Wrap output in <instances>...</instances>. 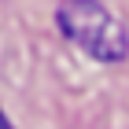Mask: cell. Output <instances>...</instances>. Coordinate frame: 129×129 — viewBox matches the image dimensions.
<instances>
[{"label": "cell", "instance_id": "6da1fadb", "mask_svg": "<svg viewBox=\"0 0 129 129\" xmlns=\"http://www.w3.org/2000/svg\"><path fill=\"white\" fill-rule=\"evenodd\" d=\"M59 30L70 44L89 52L100 63H118L129 55V37L114 15L100 0H63L59 4Z\"/></svg>", "mask_w": 129, "mask_h": 129}, {"label": "cell", "instance_id": "7a4b0ae2", "mask_svg": "<svg viewBox=\"0 0 129 129\" xmlns=\"http://www.w3.org/2000/svg\"><path fill=\"white\" fill-rule=\"evenodd\" d=\"M0 129H15V125H11V122L4 118V114H0Z\"/></svg>", "mask_w": 129, "mask_h": 129}]
</instances>
